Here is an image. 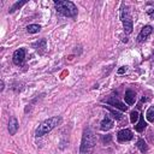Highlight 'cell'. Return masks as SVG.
<instances>
[{
	"label": "cell",
	"mask_w": 154,
	"mask_h": 154,
	"mask_svg": "<svg viewBox=\"0 0 154 154\" xmlns=\"http://www.w3.org/2000/svg\"><path fill=\"white\" fill-rule=\"evenodd\" d=\"M26 4V1H17V2H14L12 6H11V8L8 10V12L10 13H12V12H14L17 8H19V7H22L23 5H25Z\"/></svg>",
	"instance_id": "cell-18"
},
{
	"label": "cell",
	"mask_w": 154,
	"mask_h": 154,
	"mask_svg": "<svg viewBox=\"0 0 154 154\" xmlns=\"http://www.w3.org/2000/svg\"><path fill=\"white\" fill-rule=\"evenodd\" d=\"M19 125H18V120L16 119V117H11L10 122H8V132L10 135H14L18 130Z\"/></svg>",
	"instance_id": "cell-11"
},
{
	"label": "cell",
	"mask_w": 154,
	"mask_h": 154,
	"mask_svg": "<svg viewBox=\"0 0 154 154\" xmlns=\"http://www.w3.org/2000/svg\"><path fill=\"white\" fill-rule=\"evenodd\" d=\"M132 137H134L132 131L129 129H123V130L118 131V134H117V138L119 142H128V141L132 140Z\"/></svg>",
	"instance_id": "cell-7"
},
{
	"label": "cell",
	"mask_w": 154,
	"mask_h": 154,
	"mask_svg": "<svg viewBox=\"0 0 154 154\" xmlns=\"http://www.w3.org/2000/svg\"><path fill=\"white\" fill-rule=\"evenodd\" d=\"M113 125H114L113 119H112L109 116H106V117L101 120V123H100V129H101L102 131H107V130L112 129Z\"/></svg>",
	"instance_id": "cell-9"
},
{
	"label": "cell",
	"mask_w": 154,
	"mask_h": 154,
	"mask_svg": "<svg viewBox=\"0 0 154 154\" xmlns=\"http://www.w3.org/2000/svg\"><path fill=\"white\" fill-rule=\"evenodd\" d=\"M124 100L128 105H134L135 101H136V93L131 89H128L125 91V95H124Z\"/></svg>",
	"instance_id": "cell-10"
},
{
	"label": "cell",
	"mask_w": 154,
	"mask_h": 154,
	"mask_svg": "<svg viewBox=\"0 0 154 154\" xmlns=\"http://www.w3.org/2000/svg\"><path fill=\"white\" fill-rule=\"evenodd\" d=\"M147 12H148V14H149V17L154 19V10H148Z\"/></svg>",
	"instance_id": "cell-22"
},
{
	"label": "cell",
	"mask_w": 154,
	"mask_h": 154,
	"mask_svg": "<svg viewBox=\"0 0 154 154\" xmlns=\"http://www.w3.org/2000/svg\"><path fill=\"white\" fill-rule=\"evenodd\" d=\"M137 148L140 149V152L141 153H147V150H148V146H147V143H146V141L144 140H142V138H140L138 141H137Z\"/></svg>",
	"instance_id": "cell-13"
},
{
	"label": "cell",
	"mask_w": 154,
	"mask_h": 154,
	"mask_svg": "<svg viewBox=\"0 0 154 154\" xmlns=\"http://www.w3.org/2000/svg\"><path fill=\"white\" fill-rule=\"evenodd\" d=\"M146 126H147V123L144 122V117L140 114L138 123H137V124H135V130H136L137 132H142V131L146 129Z\"/></svg>",
	"instance_id": "cell-12"
},
{
	"label": "cell",
	"mask_w": 154,
	"mask_h": 154,
	"mask_svg": "<svg viewBox=\"0 0 154 154\" xmlns=\"http://www.w3.org/2000/svg\"><path fill=\"white\" fill-rule=\"evenodd\" d=\"M40 30H41V26H40L38 24H30V25L26 26V31H28L29 34H36V32H38Z\"/></svg>",
	"instance_id": "cell-15"
},
{
	"label": "cell",
	"mask_w": 154,
	"mask_h": 154,
	"mask_svg": "<svg viewBox=\"0 0 154 154\" xmlns=\"http://www.w3.org/2000/svg\"><path fill=\"white\" fill-rule=\"evenodd\" d=\"M103 102H106V103H108V105H111V106H113V107H116V108H118L120 111H126L128 109V106H125V103L119 101L116 96H111L108 99H105Z\"/></svg>",
	"instance_id": "cell-6"
},
{
	"label": "cell",
	"mask_w": 154,
	"mask_h": 154,
	"mask_svg": "<svg viewBox=\"0 0 154 154\" xmlns=\"http://www.w3.org/2000/svg\"><path fill=\"white\" fill-rule=\"evenodd\" d=\"M102 142L103 143H109L111 142V140H112V136L111 135H106V136H102Z\"/></svg>",
	"instance_id": "cell-20"
},
{
	"label": "cell",
	"mask_w": 154,
	"mask_h": 154,
	"mask_svg": "<svg viewBox=\"0 0 154 154\" xmlns=\"http://www.w3.org/2000/svg\"><path fill=\"white\" fill-rule=\"evenodd\" d=\"M54 6L58 13H60L61 16L65 17H70V18H75L77 16V7L72 1L69 0H55L54 1Z\"/></svg>",
	"instance_id": "cell-2"
},
{
	"label": "cell",
	"mask_w": 154,
	"mask_h": 154,
	"mask_svg": "<svg viewBox=\"0 0 154 154\" xmlns=\"http://www.w3.org/2000/svg\"><path fill=\"white\" fill-rule=\"evenodd\" d=\"M46 40L45 38H41V40H38L37 42H35L34 45H32V47L36 49V51H38V49H45V48H47L46 47Z\"/></svg>",
	"instance_id": "cell-16"
},
{
	"label": "cell",
	"mask_w": 154,
	"mask_h": 154,
	"mask_svg": "<svg viewBox=\"0 0 154 154\" xmlns=\"http://www.w3.org/2000/svg\"><path fill=\"white\" fill-rule=\"evenodd\" d=\"M138 118H140L138 112L137 111H131V113H130V122L132 124H136V122L138 120Z\"/></svg>",
	"instance_id": "cell-19"
},
{
	"label": "cell",
	"mask_w": 154,
	"mask_h": 154,
	"mask_svg": "<svg viewBox=\"0 0 154 154\" xmlns=\"http://www.w3.org/2000/svg\"><path fill=\"white\" fill-rule=\"evenodd\" d=\"M125 71H126V66H122V67L118 70V73H119V75H122V73H124Z\"/></svg>",
	"instance_id": "cell-21"
},
{
	"label": "cell",
	"mask_w": 154,
	"mask_h": 154,
	"mask_svg": "<svg viewBox=\"0 0 154 154\" xmlns=\"http://www.w3.org/2000/svg\"><path fill=\"white\" fill-rule=\"evenodd\" d=\"M4 90V81H1V91Z\"/></svg>",
	"instance_id": "cell-23"
},
{
	"label": "cell",
	"mask_w": 154,
	"mask_h": 154,
	"mask_svg": "<svg viewBox=\"0 0 154 154\" xmlns=\"http://www.w3.org/2000/svg\"><path fill=\"white\" fill-rule=\"evenodd\" d=\"M120 19L123 22V26H124L125 34H131L134 26H132V19H131V16H130V13L128 11V7H122Z\"/></svg>",
	"instance_id": "cell-4"
},
{
	"label": "cell",
	"mask_w": 154,
	"mask_h": 154,
	"mask_svg": "<svg viewBox=\"0 0 154 154\" xmlns=\"http://www.w3.org/2000/svg\"><path fill=\"white\" fill-rule=\"evenodd\" d=\"M24 59H25V49L24 48H19L17 51H14L13 53V57H12V60H13V64L19 66L24 63Z\"/></svg>",
	"instance_id": "cell-5"
},
{
	"label": "cell",
	"mask_w": 154,
	"mask_h": 154,
	"mask_svg": "<svg viewBox=\"0 0 154 154\" xmlns=\"http://www.w3.org/2000/svg\"><path fill=\"white\" fill-rule=\"evenodd\" d=\"M146 118L148 122L154 123V106H150L146 112Z\"/></svg>",
	"instance_id": "cell-17"
},
{
	"label": "cell",
	"mask_w": 154,
	"mask_h": 154,
	"mask_svg": "<svg viewBox=\"0 0 154 154\" xmlns=\"http://www.w3.org/2000/svg\"><path fill=\"white\" fill-rule=\"evenodd\" d=\"M96 140L95 134L90 128H85L82 134V141L79 147V154H93Z\"/></svg>",
	"instance_id": "cell-1"
},
{
	"label": "cell",
	"mask_w": 154,
	"mask_h": 154,
	"mask_svg": "<svg viewBox=\"0 0 154 154\" xmlns=\"http://www.w3.org/2000/svg\"><path fill=\"white\" fill-rule=\"evenodd\" d=\"M102 107H105L106 109H108V111L112 113V116H113V118H114V119H117V120H120V119L123 118V114H122L120 112H117L114 108H112V107H109V106H102Z\"/></svg>",
	"instance_id": "cell-14"
},
{
	"label": "cell",
	"mask_w": 154,
	"mask_h": 154,
	"mask_svg": "<svg viewBox=\"0 0 154 154\" xmlns=\"http://www.w3.org/2000/svg\"><path fill=\"white\" fill-rule=\"evenodd\" d=\"M152 31H153V26H152V25H146V26H143V28L141 29L138 36H137V41H138V42H143V41L152 34Z\"/></svg>",
	"instance_id": "cell-8"
},
{
	"label": "cell",
	"mask_w": 154,
	"mask_h": 154,
	"mask_svg": "<svg viewBox=\"0 0 154 154\" xmlns=\"http://www.w3.org/2000/svg\"><path fill=\"white\" fill-rule=\"evenodd\" d=\"M61 122V118L60 117H52V118H48L46 120H43L36 129L35 131V136L36 137H41L48 132H51L55 126H58V124Z\"/></svg>",
	"instance_id": "cell-3"
}]
</instances>
